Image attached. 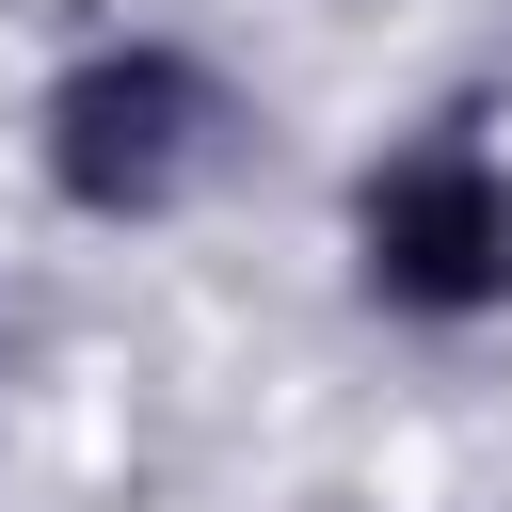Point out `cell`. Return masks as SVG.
Returning a JSON list of instances; mask_svg holds the SVG:
<instances>
[{"instance_id":"obj_1","label":"cell","mask_w":512,"mask_h":512,"mask_svg":"<svg viewBox=\"0 0 512 512\" xmlns=\"http://www.w3.org/2000/svg\"><path fill=\"white\" fill-rule=\"evenodd\" d=\"M272 112L192 16H80L16 96V176L80 240H176L256 176Z\"/></svg>"},{"instance_id":"obj_2","label":"cell","mask_w":512,"mask_h":512,"mask_svg":"<svg viewBox=\"0 0 512 512\" xmlns=\"http://www.w3.org/2000/svg\"><path fill=\"white\" fill-rule=\"evenodd\" d=\"M336 288L400 352H480L512 336V112L496 96H416L336 160Z\"/></svg>"},{"instance_id":"obj_3","label":"cell","mask_w":512,"mask_h":512,"mask_svg":"<svg viewBox=\"0 0 512 512\" xmlns=\"http://www.w3.org/2000/svg\"><path fill=\"white\" fill-rule=\"evenodd\" d=\"M0 400H16V304H0Z\"/></svg>"}]
</instances>
